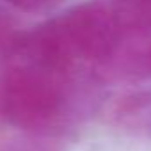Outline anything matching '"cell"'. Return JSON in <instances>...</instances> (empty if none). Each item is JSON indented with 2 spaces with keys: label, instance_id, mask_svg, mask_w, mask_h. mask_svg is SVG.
Masks as SVG:
<instances>
[]
</instances>
